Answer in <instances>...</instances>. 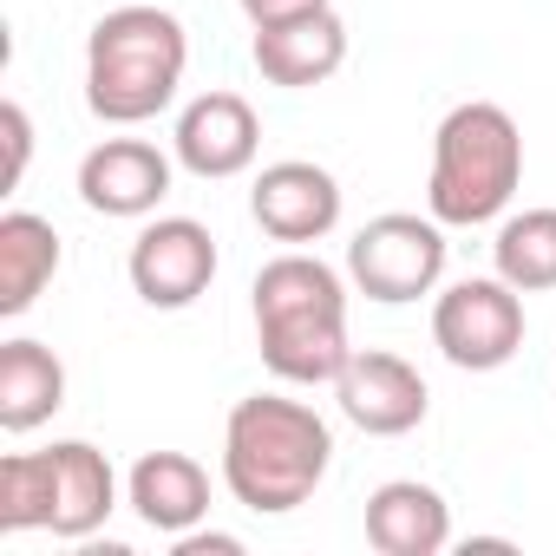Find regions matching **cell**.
Listing matches in <instances>:
<instances>
[{
    "instance_id": "cell-3",
    "label": "cell",
    "mask_w": 556,
    "mask_h": 556,
    "mask_svg": "<svg viewBox=\"0 0 556 556\" xmlns=\"http://www.w3.org/2000/svg\"><path fill=\"white\" fill-rule=\"evenodd\" d=\"M190 66L184 21L164 8H112L86 40V105L105 125L157 118Z\"/></svg>"
},
{
    "instance_id": "cell-22",
    "label": "cell",
    "mask_w": 556,
    "mask_h": 556,
    "mask_svg": "<svg viewBox=\"0 0 556 556\" xmlns=\"http://www.w3.org/2000/svg\"><path fill=\"white\" fill-rule=\"evenodd\" d=\"M177 556H242V536H223V530H184V536H177Z\"/></svg>"
},
{
    "instance_id": "cell-9",
    "label": "cell",
    "mask_w": 556,
    "mask_h": 556,
    "mask_svg": "<svg viewBox=\"0 0 556 556\" xmlns=\"http://www.w3.org/2000/svg\"><path fill=\"white\" fill-rule=\"evenodd\" d=\"M177 164L203 184H223V177H242L255 164V144H262V125H255V105L242 92H203L177 112Z\"/></svg>"
},
{
    "instance_id": "cell-6",
    "label": "cell",
    "mask_w": 556,
    "mask_h": 556,
    "mask_svg": "<svg viewBox=\"0 0 556 556\" xmlns=\"http://www.w3.org/2000/svg\"><path fill=\"white\" fill-rule=\"evenodd\" d=\"M432 341L465 374H497L523 348V295L504 275H465L432 308Z\"/></svg>"
},
{
    "instance_id": "cell-19",
    "label": "cell",
    "mask_w": 556,
    "mask_h": 556,
    "mask_svg": "<svg viewBox=\"0 0 556 556\" xmlns=\"http://www.w3.org/2000/svg\"><path fill=\"white\" fill-rule=\"evenodd\" d=\"M53 523V465L47 452L0 458V530H47Z\"/></svg>"
},
{
    "instance_id": "cell-7",
    "label": "cell",
    "mask_w": 556,
    "mask_h": 556,
    "mask_svg": "<svg viewBox=\"0 0 556 556\" xmlns=\"http://www.w3.org/2000/svg\"><path fill=\"white\" fill-rule=\"evenodd\" d=\"M125 268L144 308H190L216 282V236L197 216H157L138 229Z\"/></svg>"
},
{
    "instance_id": "cell-21",
    "label": "cell",
    "mask_w": 556,
    "mask_h": 556,
    "mask_svg": "<svg viewBox=\"0 0 556 556\" xmlns=\"http://www.w3.org/2000/svg\"><path fill=\"white\" fill-rule=\"evenodd\" d=\"M328 0H242V14H249V27H289V21H302V14H321Z\"/></svg>"
},
{
    "instance_id": "cell-13",
    "label": "cell",
    "mask_w": 556,
    "mask_h": 556,
    "mask_svg": "<svg viewBox=\"0 0 556 556\" xmlns=\"http://www.w3.org/2000/svg\"><path fill=\"white\" fill-rule=\"evenodd\" d=\"M47 465H53V536L79 543L92 536L112 510H118V478H112V458L86 439H60L47 445Z\"/></svg>"
},
{
    "instance_id": "cell-14",
    "label": "cell",
    "mask_w": 556,
    "mask_h": 556,
    "mask_svg": "<svg viewBox=\"0 0 556 556\" xmlns=\"http://www.w3.org/2000/svg\"><path fill=\"white\" fill-rule=\"evenodd\" d=\"M131 510L144 530H164V536H184L210 517V471L184 452H144L131 465Z\"/></svg>"
},
{
    "instance_id": "cell-20",
    "label": "cell",
    "mask_w": 556,
    "mask_h": 556,
    "mask_svg": "<svg viewBox=\"0 0 556 556\" xmlns=\"http://www.w3.org/2000/svg\"><path fill=\"white\" fill-rule=\"evenodd\" d=\"M0 131H8V190H14V184L27 177V157H34V118H27L21 99L0 105Z\"/></svg>"
},
{
    "instance_id": "cell-8",
    "label": "cell",
    "mask_w": 556,
    "mask_h": 556,
    "mask_svg": "<svg viewBox=\"0 0 556 556\" xmlns=\"http://www.w3.org/2000/svg\"><path fill=\"white\" fill-rule=\"evenodd\" d=\"M249 216L275 242H321L341 223V184H334V170H321L308 157H282L255 177Z\"/></svg>"
},
{
    "instance_id": "cell-17",
    "label": "cell",
    "mask_w": 556,
    "mask_h": 556,
    "mask_svg": "<svg viewBox=\"0 0 556 556\" xmlns=\"http://www.w3.org/2000/svg\"><path fill=\"white\" fill-rule=\"evenodd\" d=\"M66 406V367L40 341L0 348V432H34Z\"/></svg>"
},
{
    "instance_id": "cell-16",
    "label": "cell",
    "mask_w": 556,
    "mask_h": 556,
    "mask_svg": "<svg viewBox=\"0 0 556 556\" xmlns=\"http://www.w3.org/2000/svg\"><path fill=\"white\" fill-rule=\"evenodd\" d=\"M60 275V229L34 210H8L0 216V315H27L47 282Z\"/></svg>"
},
{
    "instance_id": "cell-15",
    "label": "cell",
    "mask_w": 556,
    "mask_h": 556,
    "mask_svg": "<svg viewBox=\"0 0 556 556\" xmlns=\"http://www.w3.org/2000/svg\"><path fill=\"white\" fill-rule=\"evenodd\" d=\"M367 543L380 556H439L452 543V510L432 484L393 478L367 497Z\"/></svg>"
},
{
    "instance_id": "cell-12",
    "label": "cell",
    "mask_w": 556,
    "mask_h": 556,
    "mask_svg": "<svg viewBox=\"0 0 556 556\" xmlns=\"http://www.w3.org/2000/svg\"><path fill=\"white\" fill-rule=\"evenodd\" d=\"M341 66H348V27L334 8L302 14L289 27H255V73L268 86L308 92V86H328Z\"/></svg>"
},
{
    "instance_id": "cell-1",
    "label": "cell",
    "mask_w": 556,
    "mask_h": 556,
    "mask_svg": "<svg viewBox=\"0 0 556 556\" xmlns=\"http://www.w3.org/2000/svg\"><path fill=\"white\" fill-rule=\"evenodd\" d=\"M334 465V432L315 406L282 393H249L223 426V484L255 517H282L321 491Z\"/></svg>"
},
{
    "instance_id": "cell-11",
    "label": "cell",
    "mask_w": 556,
    "mask_h": 556,
    "mask_svg": "<svg viewBox=\"0 0 556 556\" xmlns=\"http://www.w3.org/2000/svg\"><path fill=\"white\" fill-rule=\"evenodd\" d=\"M79 197L99 216H151L170 197V157L144 138H105L79 164Z\"/></svg>"
},
{
    "instance_id": "cell-2",
    "label": "cell",
    "mask_w": 556,
    "mask_h": 556,
    "mask_svg": "<svg viewBox=\"0 0 556 556\" xmlns=\"http://www.w3.org/2000/svg\"><path fill=\"white\" fill-rule=\"evenodd\" d=\"M255 348L275 380L334 387L354 361L348 348V289L321 255H275L255 275Z\"/></svg>"
},
{
    "instance_id": "cell-4",
    "label": "cell",
    "mask_w": 556,
    "mask_h": 556,
    "mask_svg": "<svg viewBox=\"0 0 556 556\" xmlns=\"http://www.w3.org/2000/svg\"><path fill=\"white\" fill-rule=\"evenodd\" d=\"M523 184V131L504 105L471 99L452 105L439 138H432V184L426 203L445 229H478L491 216H504V203Z\"/></svg>"
},
{
    "instance_id": "cell-10",
    "label": "cell",
    "mask_w": 556,
    "mask_h": 556,
    "mask_svg": "<svg viewBox=\"0 0 556 556\" xmlns=\"http://www.w3.org/2000/svg\"><path fill=\"white\" fill-rule=\"evenodd\" d=\"M334 400H341V413H348L367 439H400V432H413V426L426 419V406H432L419 367L400 361V354H354L348 374L334 380Z\"/></svg>"
},
{
    "instance_id": "cell-18",
    "label": "cell",
    "mask_w": 556,
    "mask_h": 556,
    "mask_svg": "<svg viewBox=\"0 0 556 556\" xmlns=\"http://www.w3.org/2000/svg\"><path fill=\"white\" fill-rule=\"evenodd\" d=\"M491 262H497V275H504L517 295L556 289V210L504 216V229H497V242H491Z\"/></svg>"
},
{
    "instance_id": "cell-5",
    "label": "cell",
    "mask_w": 556,
    "mask_h": 556,
    "mask_svg": "<svg viewBox=\"0 0 556 556\" xmlns=\"http://www.w3.org/2000/svg\"><path fill=\"white\" fill-rule=\"evenodd\" d=\"M348 275H354V289L367 302H387V308L432 295L439 275H445V229H439V216H406V210L374 216L348 242Z\"/></svg>"
}]
</instances>
